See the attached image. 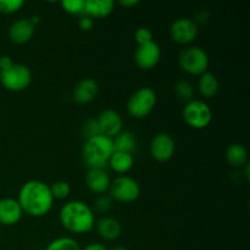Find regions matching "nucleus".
<instances>
[{
    "instance_id": "f257e3e1",
    "label": "nucleus",
    "mask_w": 250,
    "mask_h": 250,
    "mask_svg": "<svg viewBox=\"0 0 250 250\" xmlns=\"http://www.w3.org/2000/svg\"><path fill=\"white\" fill-rule=\"evenodd\" d=\"M17 202L22 211L32 217H43L49 214L54 205L50 187L39 180L27 181L21 186Z\"/></svg>"
},
{
    "instance_id": "f03ea898",
    "label": "nucleus",
    "mask_w": 250,
    "mask_h": 250,
    "mask_svg": "<svg viewBox=\"0 0 250 250\" xmlns=\"http://www.w3.org/2000/svg\"><path fill=\"white\" fill-rule=\"evenodd\" d=\"M59 220L63 229L75 234L88 233L95 227L94 211L82 200H70L62 205Z\"/></svg>"
},
{
    "instance_id": "7ed1b4c3",
    "label": "nucleus",
    "mask_w": 250,
    "mask_h": 250,
    "mask_svg": "<svg viewBox=\"0 0 250 250\" xmlns=\"http://www.w3.org/2000/svg\"><path fill=\"white\" fill-rule=\"evenodd\" d=\"M114 151L112 139L99 134L85 139L82 149V159L89 168H105Z\"/></svg>"
},
{
    "instance_id": "20e7f679",
    "label": "nucleus",
    "mask_w": 250,
    "mask_h": 250,
    "mask_svg": "<svg viewBox=\"0 0 250 250\" xmlns=\"http://www.w3.org/2000/svg\"><path fill=\"white\" fill-rule=\"evenodd\" d=\"M209 55L199 46H187L178 55V65L185 72L193 76H202L209 68Z\"/></svg>"
},
{
    "instance_id": "39448f33",
    "label": "nucleus",
    "mask_w": 250,
    "mask_h": 250,
    "mask_svg": "<svg viewBox=\"0 0 250 250\" xmlns=\"http://www.w3.org/2000/svg\"><path fill=\"white\" fill-rule=\"evenodd\" d=\"M156 93L150 87L138 88L127 102V111L134 119H144L156 105Z\"/></svg>"
},
{
    "instance_id": "423d86ee",
    "label": "nucleus",
    "mask_w": 250,
    "mask_h": 250,
    "mask_svg": "<svg viewBox=\"0 0 250 250\" xmlns=\"http://www.w3.org/2000/svg\"><path fill=\"white\" fill-rule=\"evenodd\" d=\"M32 82V72L26 65L12 63L10 67L0 71V83L10 92H22Z\"/></svg>"
},
{
    "instance_id": "0eeeda50",
    "label": "nucleus",
    "mask_w": 250,
    "mask_h": 250,
    "mask_svg": "<svg viewBox=\"0 0 250 250\" xmlns=\"http://www.w3.org/2000/svg\"><path fill=\"white\" fill-rule=\"evenodd\" d=\"M183 120L189 127L203 129L210 125L212 120V111L204 100L192 99L186 103L182 111Z\"/></svg>"
},
{
    "instance_id": "6e6552de",
    "label": "nucleus",
    "mask_w": 250,
    "mask_h": 250,
    "mask_svg": "<svg viewBox=\"0 0 250 250\" xmlns=\"http://www.w3.org/2000/svg\"><path fill=\"white\" fill-rule=\"evenodd\" d=\"M107 192L112 200L127 204L138 199L141 195V186L129 176H119L111 181Z\"/></svg>"
},
{
    "instance_id": "1a4fd4ad",
    "label": "nucleus",
    "mask_w": 250,
    "mask_h": 250,
    "mask_svg": "<svg viewBox=\"0 0 250 250\" xmlns=\"http://www.w3.org/2000/svg\"><path fill=\"white\" fill-rule=\"evenodd\" d=\"M176 144L173 141L172 136L165 132H160V133L155 134L150 142V155L153 156L154 160L159 161V163H165L172 159L173 154H175Z\"/></svg>"
},
{
    "instance_id": "9d476101",
    "label": "nucleus",
    "mask_w": 250,
    "mask_h": 250,
    "mask_svg": "<svg viewBox=\"0 0 250 250\" xmlns=\"http://www.w3.org/2000/svg\"><path fill=\"white\" fill-rule=\"evenodd\" d=\"M199 34L197 23L193 20L182 17L177 19L170 27V36L178 44H190Z\"/></svg>"
},
{
    "instance_id": "9b49d317",
    "label": "nucleus",
    "mask_w": 250,
    "mask_h": 250,
    "mask_svg": "<svg viewBox=\"0 0 250 250\" xmlns=\"http://www.w3.org/2000/svg\"><path fill=\"white\" fill-rule=\"evenodd\" d=\"M161 59V48L155 42L137 46L134 51V61L141 70L149 71L155 67Z\"/></svg>"
},
{
    "instance_id": "f8f14e48",
    "label": "nucleus",
    "mask_w": 250,
    "mask_h": 250,
    "mask_svg": "<svg viewBox=\"0 0 250 250\" xmlns=\"http://www.w3.org/2000/svg\"><path fill=\"white\" fill-rule=\"evenodd\" d=\"M97 122L100 133L111 139L122 131V126H124L121 115L112 109L103 110L97 117Z\"/></svg>"
},
{
    "instance_id": "ddd939ff",
    "label": "nucleus",
    "mask_w": 250,
    "mask_h": 250,
    "mask_svg": "<svg viewBox=\"0 0 250 250\" xmlns=\"http://www.w3.org/2000/svg\"><path fill=\"white\" fill-rule=\"evenodd\" d=\"M21 207L17 199L14 198H2L0 199V225L4 226H14L19 224L22 219Z\"/></svg>"
},
{
    "instance_id": "4468645a",
    "label": "nucleus",
    "mask_w": 250,
    "mask_h": 250,
    "mask_svg": "<svg viewBox=\"0 0 250 250\" xmlns=\"http://www.w3.org/2000/svg\"><path fill=\"white\" fill-rule=\"evenodd\" d=\"M36 26L31 22L29 19L16 20L11 26L9 27V39L15 44H24L29 42L33 37Z\"/></svg>"
},
{
    "instance_id": "2eb2a0df",
    "label": "nucleus",
    "mask_w": 250,
    "mask_h": 250,
    "mask_svg": "<svg viewBox=\"0 0 250 250\" xmlns=\"http://www.w3.org/2000/svg\"><path fill=\"white\" fill-rule=\"evenodd\" d=\"M85 183L90 192L102 195L109 190L111 180L105 168H89L85 176Z\"/></svg>"
},
{
    "instance_id": "dca6fc26",
    "label": "nucleus",
    "mask_w": 250,
    "mask_h": 250,
    "mask_svg": "<svg viewBox=\"0 0 250 250\" xmlns=\"http://www.w3.org/2000/svg\"><path fill=\"white\" fill-rule=\"evenodd\" d=\"M98 89V83L93 78H83L73 88L72 98L77 104H88L95 99Z\"/></svg>"
},
{
    "instance_id": "f3484780",
    "label": "nucleus",
    "mask_w": 250,
    "mask_h": 250,
    "mask_svg": "<svg viewBox=\"0 0 250 250\" xmlns=\"http://www.w3.org/2000/svg\"><path fill=\"white\" fill-rule=\"evenodd\" d=\"M112 0H84V12L83 15L90 19H103L107 17L114 11Z\"/></svg>"
},
{
    "instance_id": "a211bd4d",
    "label": "nucleus",
    "mask_w": 250,
    "mask_h": 250,
    "mask_svg": "<svg viewBox=\"0 0 250 250\" xmlns=\"http://www.w3.org/2000/svg\"><path fill=\"white\" fill-rule=\"evenodd\" d=\"M98 234L105 241H116L121 236V224L114 217H103L95 222Z\"/></svg>"
},
{
    "instance_id": "6ab92c4d",
    "label": "nucleus",
    "mask_w": 250,
    "mask_h": 250,
    "mask_svg": "<svg viewBox=\"0 0 250 250\" xmlns=\"http://www.w3.org/2000/svg\"><path fill=\"white\" fill-rule=\"evenodd\" d=\"M134 159L133 154L124 153V151H114L110 156L107 165L117 173H121L122 176L128 172L133 167Z\"/></svg>"
},
{
    "instance_id": "aec40b11",
    "label": "nucleus",
    "mask_w": 250,
    "mask_h": 250,
    "mask_svg": "<svg viewBox=\"0 0 250 250\" xmlns=\"http://www.w3.org/2000/svg\"><path fill=\"white\" fill-rule=\"evenodd\" d=\"M226 160L232 167H243L248 164V151L241 143H233L227 148Z\"/></svg>"
},
{
    "instance_id": "412c9836",
    "label": "nucleus",
    "mask_w": 250,
    "mask_h": 250,
    "mask_svg": "<svg viewBox=\"0 0 250 250\" xmlns=\"http://www.w3.org/2000/svg\"><path fill=\"white\" fill-rule=\"evenodd\" d=\"M112 146L115 151H124V153L133 154L137 149V138L131 131L122 129L117 136L112 138Z\"/></svg>"
},
{
    "instance_id": "4be33fe9",
    "label": "nucleus",
    "mask_w": 250,
    "mask_h": 250,
    "mask_svg": "<svg viewBox=\"0 0 250 250\" xmlns=\"http://www.w3.org/2000/svg\"><path fill=\"white\" fill-rule=\"evenodd\" d=\"M198 88H199V92L202 93L203 97L214 98L220 90L219 78H217L212 72L207 71V72L203 73L202 76H199Z\"/></svg>"
},
{
    "instance_id": "5701e85b",
    "label": "nucleus",
    "mask_w": 250,
    "mask_h": 250,
    "mask_svg": "<svg viewBox=\"0 0 250 250\" xmlns=\"http://www.w3.org/2000/svg\"><path fill=\"white\" fill-rule=\"evenodd\" d=\"M78 242L72 237H59L48 244L45 250H81Z\"/></svg>"
},
{
    "instance_id": "b1692460",
    "label": "nucleus",
    "mask_w": 250,
    "mask_h": 250,
    "mask_svg": "<svg viewBox=\"0 0 250 250\" xmlns=\"http://www.w3.org/2000/svg\"><path fill=\"white\" fill-rule=\"evenodd\" d=\"M175 94L181 102H190L194 95V85L187 80H180L175 85Z\"/></svg>"
},
{
    "instance_id": "393cba45",
    "label": "nucleus",
    "mask_w": 250,
    "mask_h": 250,
    "mask_svg": "<svg viewBox=\"0 0 250 250\" xmlns=\"http://www.w3.org/2000/svg\"><path fill=\"white\" fill-rule=\"evenodd\" d=\"M49 187H50V192L54 200L66 199L71 194V186L66 181H56V182H54Z\"/></svg>"
},
{
    "instance_id": "a878e982",
    "label": "nucleus",
    "mask_w": 250,
    "mask_h": 250,
    "mask_svg": "<svg viewBox=\"0 0 250 250\" xmlns=\"http://www.w3.org/2000/svg\"><path fill=\"white\" fill-rule=\"evenodd\" d=\"M112 202L114 200L111 199V197L107 194H102V195H98L95 198L94 203H93V211L95 212H99V214H106L111 210L112 208Z\"/></svg>"
},
{
    "instance_id": "bb28decb",
    "label": "nucleus",
    "mask_w": 250,
    "mask_h": 250,
    "mask_svg": "<svg viewBox=\"0 0 250 250\" xmlns=\"http://www.w3.org/2000/svg\"><path fill=\"white\" fill-rule=\"evenodd\" d=\"M61 6L71 15H81L84 12V0H62Z\"/></svg>"
},
{
    "instance_id": "cd10ccee",
    "label": "nucleus",
    "mask_w": 250,
    "mask_h": 250,
    "mask_svg": "<svg viewBox=\"0 0 250 250\" xmlns=\"http://www.w3.org/2000/svg\"><path fill=\"white\" fill-rule=\"evenodd\" d=\"M23 5V0H0V14H15V12L19 11Z\"/></svg>"
},
{
    "instance_id": "c85d7f7f",
    "label": "nucleus",
    "mask_w": 250,
    "mask_h": 250,
    "mask_svg": "<svg viewBox=\"0 0 250 250\" xmlns=\"http://www.w3.org/2000/svg\"><path fill=\"white\" fill-rule=\"evenodd\" d=\"M82 133L85 139L93 138V137H97L99 134H102L100 133L99 126H98L97 119H88L82 126Z\"/></svg>"
},
{
    "instance_id": "c756f323",
    "label": "nucleus",
    "mask_w": 250,
    "mask_h": 250,
    "mask_svg": "<svg viewBox=\"0 0 250 250\" xmlns=\"http://www.w3.org/2000/svg\"><path fill=\"white\" fill-rule=\"evenodd\" d=\"M134 39H136L138 45H144L150 42H153V32L146 27H139L134 33Z\"/></svg>"
},
{
    "instance_id": "7c9ffc66",
    "label": "nucleus",
    "mask_w": 250,
    "mask_h": 250,
    "mask_svg": "<svg viewBox=\"0 0 250 250\" xmlns=\"http://www.w3.org/2000/svg\"><path fill=\"white\" fill-rule=\"evenodd\" d=\"M78 26H80L81 29L88 32L93 28V26H94V21H93V19H90L89 16L82 15V16L80 17V20H78Z\"/></svg>"
},
{
    "instance_id": "2f4dec72",
    "label": "nucleus",
    "mask_w": 250,
    "mask_h": 250,
    "mask_svg": "<svg viewBox=\"0 0 250 250\" xmlns=\"http://www.w3.org/2000/svg\"><path fill=\"white\" fill-rule=\"evenodd\" d=\"M12 63H14V61H12V59L10 58V56H7V55L0 56V71L10 67Z\"/></svg>"
},
{
    "instance_id": "473e14b6",
    "label": "nucleus",
    "mask_w": 250,
    "mask_h": 250,
    "mask_svg": "<svg viewBox=\"0 0 250 250\" xmlns=\"http://www.w3.org/2000/svg\"><path fill=\"white\" fill-rule=\"evenodd\" d=\"M195 17H197L198 22H203V23H205V22L208 21V19H209V12H208L205 9L199 10V11L197 12V15H195Z\"/></svg>"
},
{
    "instance_id": "72a5a7b5",
    "label": "nucleus",
    "mask_w": 250,
    "mask_h": 250,
    "mask_svg": "<svg viewBox=\"0 0 250 250\" xmlns=\"http://www.w3.org/2000/svg\"><path fill=\"white\" fill-rule=\"evenodd\" d=\"M81 250H107V248L102 243H89Z\"/></svg>"
},
{
    "instance_id": "f704fd0d",
    "label": "nucleus",
    "mask_w": 250,
    "mask_h": 250,
    "mask_svg": "<svg viewBox=\"0 0 250 250\" xmlns=\"http://www.w3.org/2000/svg\"><path fill=\"white\" fill-rule=\"evenodd\" d=\"M139 4V0H120V5L124 7H133Z\"/></svg>"
},
{
    "instance_id": "c9c22d12",
    "label": "nucleus",
    "mask_w": 250,
    "mask_h": 250,
    "mask_svg": "<svg viewBox=\"0 0 250 250\" xmlns=\"http://www.w3.org/2000/svg\"><path fill=\"white\" fill-rule=\"evenodd\" d=\"M111 250H127V248L124 246H116V247H114Z\"/></svg>"
},
{
    "instance_id": "e433bc0d",
    "label": "nucleus",
    "mask_w": 250,
    "mask_h": 250,
    "mask_svg": "<svg viewBox=\"0 0 250 250\" xmlns=\"http://www.w3.org/2000/svg\"><path fill=\"white\" fill-rule=\"evenodd\" d=\"M0 233H1V229H0Z\"/></svg>"
}]
</instances>
